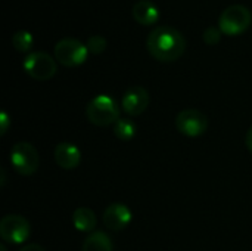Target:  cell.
<instances>
[{
  "label": "cell",
  "instance_id": "8fae6325",
  "mask_svg": "<svg viewBox=\"0 0 252 251\" xmlns=\"http://www.w3.org/2000/svg\"><path fill=\"white\" fill-rule=\"evenodd\" d=\"M55 161L62 170H74L81 163V151L71 142H61L55 146Z\"/></svg>",
  "mask_w": 252,
  "mask_h": 251
},
{
  "label": "cell",
  "instance_id": "8992f818",
  "mask_svg": "<svg viewBox=\"0 0 252 251\" xmlns=\"http://www.w3.org/2000/svg\"><path fill=\"white\" fill-rule=\"evenodd\" d=\"M10 164L21 176H31L40 164L38 151L30 142H16L10 149Z\"/></svg>",
  "mask_w": 252,
  "mask_h": 251
},
{
  "label": "cell",
  "instance_id": "e0dca14e",
  "mask_svg": "<svg viewBox=\"0 0 252 251\" xmlns=\"http://www.w3.org/2000/svg\"><path fill=\"white\" fill-rule=\"evenodd\" d=\"M86 46L89 49V53H92V55H100V53H103L106 50L108 40L103 36L96 34V36H92V37L87 38Z\"/></svg>",
  "mask_w": 252,
  "mask_h": 251
},
{
  "label": "cell",
  "instance_id": "5b68a950",
  "mask_svg": "<svg viewBox=\"0 0 252 251\" xmlns=\"http://www.w3.org/2000/svg\"><path fill=\"white\" fill-rule=\"evenodd\" d=\"M24 71L37 81L50 80L58 70V61L46 52H30L22 61Z\"/></svg>",
  "mask_w": 252,
  "mask_h": 251
},
{
  "label": "cell",
  "instance_id": "44dd1931",
  "mask_svg": "<svg viewBox=\"0 0 252 251\" xmlns=\"http://www.w3.org/2000/svg\"><path fill=\"white\" fill-rule=\"evenodd\" d=\"M245 145H247L248 151L252 154V126L248 129V132H247V136H245Z\"/></svg>",
  "mask_w": 252,
  "mask_h": 251
},
{
  "label": "cell",
  "instance_id": "7c38bea8",
  "mask_svg": "<svg viewBox=\"0 0 252 251\" xmlns=\"http://www.w3.org/2000/svg\"><path fill=\"white\" fill-rule=\"evenodd\" d=\"M131 15L137 24L148 27V25H154L155 22H158L161 12H159V7L154 1L139 0L134 3V6L131 9Z\"/></svg>",
  "mask_w": 252,
  "mask_h": 251
},
{
  "label": "cell",
  "instance_id": "9c48e42d",
  "mask_svg": "<svg viewBox=\"0 0 252 251\" xmlns=\"http://www.w3.org/2000/svg\"><path fill=\"white\" fill-rule=\"evenodd\" d=\"M151 102L149 92L142 86H133L126 90L121 99V108L123 111L130 117H137L143 114Z\"/></svg>",
  "mask_w": 252,
  "mask_h": 251
},
{
  "label": "cell",
  "instance_id": "30bf717a",
  "mask_svg": "<svg viewBox=\"0 0 252 251\" xmlns=\"http://www.w3.org/2000/svg\"><path fill=\"white\" fill-rule=\"evenodd\" d=\"M131 219H133L131 210L126 204L112 203L105 209L102 222L106 226V229L118 232V231H124L131 223Z\"/></svg>",
  "mask_w": 252,
  "mask_h": 251
},
{
  "label": "cell",
  "instance_id": "7a4b0ae2",
  "mask_svg": "<svg viewBox=\"0 0 252 251\" xmlns=\"http://www.w3.org/2000/svg\"><path fill=\"white\" fill-rule=\"evenodd\" d=\"M86 117L92 124L106 127L120 120V108L112 96L102 93L90 99L86 107Z\"/></svg>",
  "mask_w": 252,
  "mask_h": 251
},
{
  "label": "cell",
  "instance_id": "d6986e66",
  "mask_svg": "<svg viewBox=\"0 0 252 251\" xmlns=\"http://www.w3.org/2000/svg\"><path fill=\"white\" fill-rule=\"evenodd\" d=\"M9 127H10V117L6 111H1L0 112V135L4 136L7 133Z\"/></svg>",
  "mask_w": 252,
  "mask_h": 251
},
{
  "label": "cell",
  "instance_id": "277c9868",
  "mask_svg": "<svg viewBox=\"0 0 252 251\" xmlns=\"http://www.w3.org/2000/svg\"><path fill=\"white\" fill-rule=\"evenodd\" d=\"M53 53L55 59L66 68H75L83 65L90 55L86 43H81L80 40L72 37L61 38L55 44Z\"/></svg>",
  "mask_w": 252,
  "mask_h": 251
},
{
  "label": "cell",
  "instance_id": "52a82bcc",
  "mask_svg": "<svg viewBox=\"0 0 252 251\" xmlns=\"http://www.w3.org/2000/svg\"><path fill=\"white\" fill-rule=\"evenodd\" d=\"M31 235L30 222L21 215H6L0 220V237L7 244H24Z\"/></svg>",
  "mask_w": 252,
  "mask_h": 251
},
{
  "label": "cell",
  "instance_id": "ffe728a7",
  "mask_svg": "<svg viewBox=\"0 0 252 251\" xmlns=\"http://www.w3.org/2000/svg\"><path fill=\"white\" fill-rule=\"evenodd\" d=\"M18 251H46L40 244H28V246H24L22 249H19Z\"/></svg>",
  "mask_w": 252,
  "mask_h": 251
},
{
  "label": "cell",
  "instance_id": "6da1fadb",
  "mask_svg": "<svg viewBox=\"0 0 252 251\" xmlns=\"http://www.w3.org/2000/svg\"><path fill=\"white\" fill-rule=\"evenodd\" d=\"M146 47L152 58L159 62H174L186 50L185 36L171 25L155 27L146 38Z\"/></svg>",
  "mask_w": 252,
  "mask_h": 251
},
{
  "label": "cell",
  "instance_id": "ac0fdd59",
  "mask_svg": "<svg viewBox=\"0 0 252 251\" xmlns=\"http://www.w3.org/2000/svg\"><path fill=\"white\" fill-rule=\"evenodd\" d=\"M221 36H223L221 30H220L219 27L211 25V27H207L205 31L202 33V40H204V43L208 44V46H216V44L220 43Z\"/></svg>",
  "mask_w": 252,
  "mask_h": 251
},
{
  "label": "cell",
  "instance_id": "3957f363",
  "mask_svg": "<svg viewBox=\"0 0 252 251\" xmlns=\"http://www.w3.org/2000/svg\"><path fill=\"white\" fill-rule=\"evenodd\" d=\"M252 22L251 10L244 4H232L226 7L219 18V28L224 36H241Z\"/></svg>",
  "mask_w": 252,
  "mask_h": 251
},
{
  "label": "cell",
  "instance_id": "5bb4252c",
  "mask_svg": "<svg viewBox=\"0 0 252 251\" xmlns=\"http://www.w3.org/2000/svg\"><path fill=\"white\" fill-rule=\"evenodd\" d=\"M81 251H114V244L108 234L94 231L83 241Z\"/></svg>",
  "mask_w": 252,
  "mask_h": 251
},
{
  "label": "cell",
  "instance_id": "7402d4cb",
  "mask_svg": "<svg viewBox=\"0 0 252 251\" xmlns=\"http://www.w3.org/2000/svg\"><path fill=\"white\" fill-rule=\"evenodd\" d=\"M0 251H7V249H6V247H4V246L1 244V246H0Z\"/></svg>",
  "mask_w": 252,
  "mask_h": 251
},
{
  "label": "cell",
  "instance_id": "4fadbf2b",
  "mask_svg": "<svg viewBox=\"0 0 252 251\" xmlns=\"http://www.w3.org/2000/svg\"><path fill=\"white\" fill-rule=\"evenodd\" d=\"M97 219L92 209L89 207H78L72 213V225L78 232H93L96 228Z\"/></svg>",
  "mask_w": 252,
  "mask_h": 251
},
{
  "label": "cell",
  "instance_id": "ba28073f",
  "mask_svg": "<svg viewBox=\"0 0 252 251\" xmlns=\"http://www.w3.org/2000/svg\"><path fill=\"white\" fill-rule=\"evenodd\" d=\"M176 127L177 130L188 138H198L202 136L208 129V117L196 109V108H186L182 109L176 117Z\"/></svg>",
  "mask_w": 252,
  "mask_h": 251
},
{
  "label": "cell",
  "instance_id": "9a60e30c",
  "mask_svg": "<svg viewBox=\"0 0 252 251\" xmlns=\"http://www.w3.org/2000/svg\"><path fill=\"white\" fill-rule=\"evenodd\" d=\"M136 133H137V126L130 118H120L114 124V135L123 142L131 141L136 136Z\"/></svg>",
  "mask_w": 252,
  "mask_h": 251
},
{
  "label": "cell",
  "instance_id": "2e32d148",
  "mask_svg": "<svg viewBox=\"0 0 252 251\" xmlns=\"http://www.w3.org/2000/svg\"><path fill=\"white\" fill-rule=\"evenodd\" d=\"M32 44H34V36L28 30H18L12 36V46L21 53H28L32 49Z\"/></svg>",
  "mask_w": 252,
  "mask_h": 251
}]
</instances>
